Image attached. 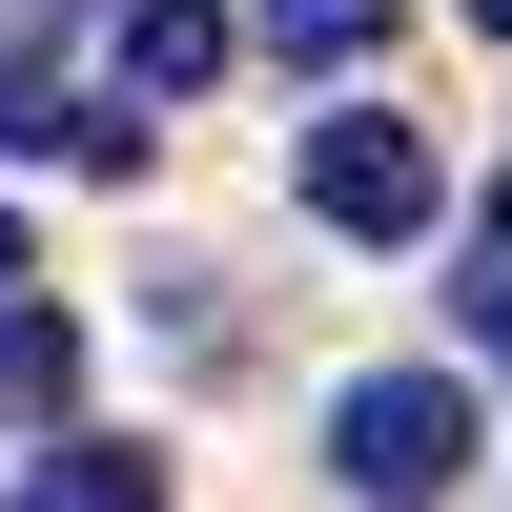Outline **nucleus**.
Segmentation results:
<instances>
[{"label":"nucleus","mask_w":512,"mask_h":512,"mask_svg":"<svg viewBox=\"0 0 512 512\" xmlns=\"http://www.w3.org/2000/svg\"><path fill=\"white\" fill-rule=\"evenodd\" d=\"M123 82L144 103H205L226 82V0H123Z\"/></svg>","instance_id":"obj_4"},{"label":"nucleus","mask_w":512,"mask_h":512,"mask_svg":"<svg viewBox=\"0 0 512 512\" xmlns=\"http://www.w3.org/2000/svg\"><path fill=\"white\" fill-rule=\"evenodd\" d=\"M123 144H144V123H103L62 62H0V164H123Z\"/></svg>","instance_id":"obj_3"},{"label":"nucleus","mask_w":512,"mask_h":512,"mask_svg":"<svg viewBox=\"0 0 512 512\" xmlns=\"http://www.w3.org/2000/svg\"><path fill=\"white\" fill-rule=\"evenodd\" d=\"M328 472L349 492H451L472 472V390H451V369H369V390L328 410Z\"/></svg>","instance_id":"obj_2"},{"label":"nucleus","mask_w":512,"mask_h":512,"mask_svg":"<svg viewBox=\"0 0 512 512\" xmlns=\"http://www.w3.org/2000/svg\"><path fill=\"white\" fill-rule=\"evenodd\" d=\"M21 492H41V512H123V492H164V472L103 451V431H62V451H21Z\"/></svg>","instance_id":"obj_6"},{"label":"nucleus","mask_w":512,"mask_h":512,"mask_svg":"<svg viewBox=\"0 0 512 512\" xmlns=\"http://www.w3.org/2000/svg\"><path fill=\"white\" fill-rule=\"evenodd\" d=\"M0 21H21V0H0Z\"/></svg>","instance_id":"obj_11"},{"label":"nucleus","mask_w":512,"mask_h":512,"mask_svg":"<svg viewBox=\"0 0 512 512\" xmlns=\"http://www.w3.org/2000/svg\"><path fill=\"white\" fill-rule=\"evenodd\" d=\"M431 205H451V164L410 144V123H369V103L308 123V226H349V246H431Z\"/></svg>","instance_id":"obj_1"},{"label":"nucleus","mask_w":512,"mask_h":512,"mask_svg":"<svg viewBox=\"0 0 512 512\" xmlns=\"http://www.w3.org/2000/svg\"><path fill=\"white\" fill-rule=\"evenodd\" d=\"M472 21H492V41H512V0H472Z\"/></svg>","instance_id":"obj_10"},{"label":"nucleus","mask_w":512,"mask_h":512,"mask_svg":"<svg viewBox=\"0 0 512 512\" xmlns=\"http://www.w3.org/2000/svg\"><path fill=\"white\" fill-rule=\"evenodd\" d=\"M369 21L390 0H267V62H369Z\"/></svg>","instance_id":"obj_7"},{"label":"nucleus","mask_w":512,"mask_h":512,"mask_svg":"<svg viewBox=\"0 0 512 512\" xmlns=\"http://www.w3.org/2000/svg\"><path fill=\"white\" fill-rule=\"evenodd\" d=\"M62 390H82V328L41 287H0V431H62Z\"/></svg>","instance_id":"obj_5"},{"label":"nucleus","mask_w":512,"mask_h":512,"mask_svg":"<svg viewBox=\"0 0 512 512\" xmlns=\"http://www.w3.org/2000/svg\"><path fill=\"white\" fill-rule=\"evenodd\" d=\"M0 287H41V267H21V205H0Z\"/></svg>","instance_id":"obj_9"},{"label":"nucleus","mask_w":512,"mask_h":512,"mask_svg":"<svg viewBox=\"0 0 512 512\" xmlns=\"http://www.w3.org/2000/svg\"><path fill=\"white\" fill-rule=\"evenodd\" d=\"M472 328H492V369H512V246H492V267H472Z\"/></svg>","instance_id":"obj_8"}]
</instances>
